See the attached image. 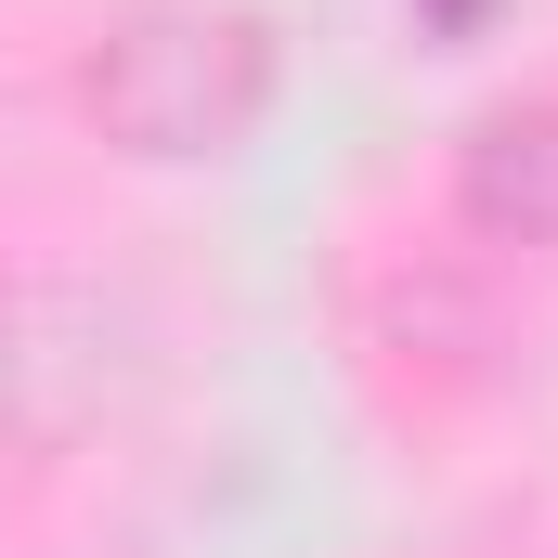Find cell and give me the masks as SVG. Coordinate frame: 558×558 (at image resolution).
Segmentation results:
<instances>
[{
	"instance_id": "7a4b0ae2",
	"label": "cell",
	"mask_w": 558,
	"mask_h": 558,
	"mask_svg": "<svg viewBox=\"0 0 558 558\" xmlns=\"http://www.w3.org/2000/svg\"><path fill=\"white\" fill-rule=\"evenodd\" d=\"M468 208L494 221V234H558V118H494V131L468 143Z\"/></svg>"
},
{
	"instance_id": "6da1fadb",
	"label": "cell",
	"mask_w": 558,
	"mask_h": 558,
	"mask_svg": "<svg viewBox=\"0 0 558 558\" xmlns=\"http://www.w3.org/2000/svg\"><path fill=\"white\" fill-rule=\"evenodd\" d=\"M92 105L131 143H156V156H195V143H221L260 105V52H247V26H131L105 52Z\"/></svg>"
}]
</instances>
